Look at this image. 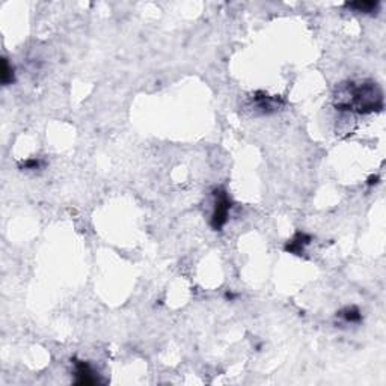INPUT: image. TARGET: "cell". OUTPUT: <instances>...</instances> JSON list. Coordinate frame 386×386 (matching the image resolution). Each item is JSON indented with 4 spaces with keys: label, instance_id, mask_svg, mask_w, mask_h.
I'll return each mask as SVG.
<instances>
[{
    "label": "cell",
    "instance_id": "cell-7",
    "mask_svg": "<svg viewBox=\"0 0 386 386\" xmlns=\"http://www.w3.org/2000/svg\"><path fill=\"white\" fill-rule=\"evenodd\" d=\"M15 77H14V68L9 67V62L8 59H3V68H2V83L5 86L14 83Z\"/></svg>",
    "mask_w": 386,
    "mask_h": 386
},
{
    "label": "cell",
    "instance_id": "cell-4",
    "mask_svg": "<svg viewBox=\"0 0 386 386\" xmlns=\"http://www.w3.org/2000/svg\"><path fill=\"white\" fill-rule=\"evenodd\" d=\"M311 243V235L306 232H296L285 245V251L294 255H302L305 248Z\"/></svg>",
    "mask_w": 386,
    "mask_h": 386
},
{
    "label": "cell",
    "instance_id": "cell-1",
    "mask_svg": "<svg viewBox=\"0 0 386 386\" xmlns=\"http://www.w3.org/2000/svg\"><path fill=\"white\" fill-rule=\"evenodd\" d=\"M349 98L336 103L340 110H355L358 113H371L383 107L382 91L376 83H361L359 86L349 88Z\"/></svg>",
    "mask_w": 386,
    "mask_h": 386
},
{
    "label": "cell",
    "instance_id": "cell-9",
    "mask_svg": "<svg viewBox=\"0 0 386 386\" xmlns=\"http://www.w3.org/2000/svg\"><path fill=\"white\" fill-rule=\"evenodd\" d=\"M377 183H379V177H376V175L370 177V178H368V181H367V184H368V186H374V184H377Z\"/></svg>",
    "mask_w": 386,
    "mask_h": 386
},
{
    "label": "cell",
    "instance_id": "cell-3",
    "mask_svg": "<svg viewBox=\"0 0 386 386\" xmlns=\"http://www.w3.org/2000/svg\"><path fill=\"white\" fill-rule=\"evenodd\" d=\"M74 374H76V383L77 385H95L98 383V376L92 370V367L85 361H76L74 362Z\"/></svg>",
    "mask_w": 386,
    "mask_h": 386
},
{
    "label": "cell",
    "instance_id": "cell-5",
    "mask_svg": "<svg viewBox=\"0 0 386 386\" xmlns=\"http://www.w3.org/2000/svg\"><path fill=\"white\" fill-rule=\"evenodd\" d=\"M380 6L379 2H373V0H367V2H352V3H346V8L349 9H355L356 12H364V14H370L377 11Z\"/></svg>",
    "mask_w": 386,
    "mask_h": 386
},
{
    "label": "cell",
    "instance_id": "cell-6",
    "mask_svg": "<svg viewBox=\"0 0 386 386\" xmlns=\"http://www.w3.org/2000/svg\"><path fill=\"white\" fill-rule=\"evenodd\" d=\"M338 317H341L346 323H350V324L361 323V320H362V314L356 306H347V308L341 309L338 312Z\"/></svg>",
    "mask_w": 386,
    "mask_h": 386
},
{
    "label": "cell",
    "instance_id": "cell-2",
    "mask_svg": "<svg viewBox=\"0 0 386 386\" xmlns=\"http://www.w3.org/2000/svg\"><path fill=\"white\" fill-rule=\"evenodd\" d=\"M213 196H214V207H213L210 225L214 231H220L229 219V211L232 208V201H231L228 192L222 187H217L213 193Z\"/></svg>",
    "mask_w": 386,
    "mask_h": 386
},
{
    "label": "cell",
    "instance_id": "cell-8",
    "mask_svg": "<svg viewBox=\"0 0 386 386\" xmlns=\"http://www.w3.org/2000/svg\"><path fill=\"white\" fill-rule=\"evenodd\" d=\"M41 165H42V163H41L38 159H30V160H26V162L23 163V168L33 171V169H39V168H41Z\"/></svg>",
    "mask_w": 386,
    "mask_h": 386
}]
</instances>
